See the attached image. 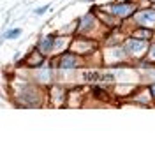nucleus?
Returning <instances> with one entry per match:
<instances>
[{"instance_id": "obj_11", "label": "nucleus", "mask_w": 155, "mask_h": 155, "mask_svg": "<svg viewBox=\"0 0 155 155\" xmlns=\"http://www.w3.org/2000/svg\"><path fill=\"white\" fill-rule=\"evenodd\" d=\"M152 95H153V99H155V85H152Z\"/></svg>"}, {"instance_id": "obj_5", "label": "nucleus", "mask_w": 155, "mask_h": 155, "mask_svg": "<svg viewBox=\"0 0 155 155\" xmlns=\"http://www.w3.org/2000/svg\"><path fill=\"white\" fill-rule=\"evenodd\" d=\"M143 48H145V42H143V41L130 39V41L127 42V49H129V51H141Z\"/></svg>"}, {"instance_id": "obj_4", "label": "nucleus", "mask_w": 155, "mask_h": 155, "mask_svg": "<svg viewBox=\"0 0 155 155\" xmlns=\"http://www.w3.org/2000/svg\"><path fill=\"white\" fill-rule=\"evenodd\" d=\"M78 65V60L74 55H65V57L62 58V62H60V67L62 69H72Z\"/></svg>"}, {"instance_id": "obj_3", "label": "nucleus", "mask_w": 155, "mask_h": 155, "mask_svg": "<svg viewBox=\"0 0 155 155\" xmlns=\"http://www.w3.org/2000/svg\"><path fill=\"white\" fill-rule=\"evenodd\" d=\"M132 11H134V5H125V4H122V5H113V7H111V12L116 14V16H129Z\"/></svg>"}, {"instance_id": "obj_9", "label": "nucleus", "mask_w": 155, "mask_h": 155, "mask_svg": "<svg viewBox=\"0 0 155 155\" xmlns=\"http://www.w3.org/2000/svg\"><path fill=\"white\" fill-rule=\"evenodd\" d=\"M48 11V5H44V7H39V9H35V14H44Z\"/></svg>"}, {"instance_id": "obj_8", "label": "nucleus", "mask_w": 155, "mask_h": 155, "mask_svg": "<svg viewBox=\"0 0 155 155\" xmlns=\"http://www.w3.org/2000/svg\"><path fill=\"white\" fill-rule=\"evenodd\" d=\"M19 35H21V28H14V30H11L9 34H7L9 39H18Z\"/></svg>"}, {"instance_id": "obj_2", "label": "nucleus", "mask_w": 155, "mask_h": 155, "mask_svg": "<svg viewBox=\"0 0 155 155\" xmlns=\"http://www.w3.org/2000/svg\"><path fill=\"white\" fill-rule=\"evenodd\" d=\"M137 21L141 25H155V11H152V9L141 11L137 14Z\"/></svg>"}, {"instance_id": "obj_10", "label": "nucleus", "mask_w": 155, "mask_h": 155, "mask_svg": "<svg viewBox=\"0 0 155 155\" xmlns=\"http://www.w3.org/2000/svg\"><path fill=\"white\" fill-rule=\"evenodd\" d=\"M150 58L155 60V44H153V48H152V51H150Z\"/></svg>"}, {"instance_id": "obj_1", "label": "nucleus", "mask_w": 155, "mask_h": 155, "mask_svg": "<svg viewBox=\"0 0 155 155\" xmlns=\"http://www.w3.org/2000/svg\"><path fill=\"white\" fill-rule=\"evenodd\" d=\"M83 79L85 81H104V83H109V81H115V74H111V72H85Z\"/></svg>"}, {"instance_id": "obj_12", "label": "nucleus", "mask_w": 155, "mask_h": 155, "mask_svg": "<svg viewBox=\"0 0 155 155\" xmlns=\"http://www.w3.org/2000/svg\"><path fill=\"white\" fill-rule=\"evenodd\" d=\"M153 2H155V0H153Z\"/></svg>"}, {"instance_id": "obj_7", "label": "nucleus", "mask_w": 155, "mask_h": 155, "mask_svg": "<svg viewBox=\"0 0 155 155\" xmlns=\"http://www.w3.org/2000/svg\"><path fill=\"white\" fill-rule=\"evenodd\" d=\"M92 23H94V16L92 14H87L85 19H81V30H88L92 27Z\"/></svg>"}, {"instance_id": "obj_6", "label": "nucleus", "mask_w": 155, "mask_h": 155, "mask_svg": "<svg viewBox=\"0 0 155 155\" xmlns=\"http://www.w3.org/2000/svg\"><path fill=\"white\" fill-rule=\"evenodd\" d=\"M53 42H55V35H49V37H46L44 41H42V46H41V49H42V51H49V49L53 48Z\"/></svg>"}]
</instances>
